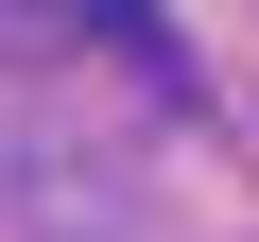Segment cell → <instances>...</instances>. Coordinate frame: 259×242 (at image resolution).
<instances>
[{"mask_svg":"<svg viewBox=\"0 0 259 242\" xmlns=\"http://www.w3.org/2000/svg\"><path fill=\"white\" fill-rule=\"evenodd\" d=\"M87 35H121V0H0V69H52Z\"/></svg>","mask_w":259,"mask_h":242,"instance_id":"1","label":"cell"}]
</instances>
